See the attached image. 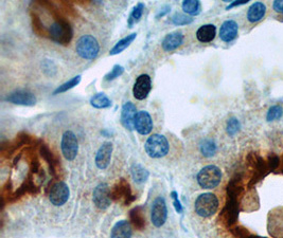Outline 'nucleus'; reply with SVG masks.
<instances>
[{
	"instance_id": "obj_26",
	"label": "nucleus",
	"mask_w": 283,
	"mask_h": 238,
	"mask_svg": "<svg viewBox=\"0 0 283 238\" xmlns=\"http://www.w3.org/2000/svg\"><path fill=\"white\" fill-rule=\"evenodd\" d=\"M183 10L185 11V13L196 16L201 13L202 11V6L201 3L197 2V0H185L182 5Z\"/></svg>"
},
{
	"instance_id": "obj_37",
	"label": "nucleus",
	"mask_w": 283,
	"mask_h": 238,
	"mask_svg": "<svg viewBox=\"0 0 283 238\" xmlns=\"http://www.w3.org/2000/svg\"><path fill=\"white\" fill-rule=\"evenodd\" d=\"M172 197L174 198V204H175V209L178 213H182L183 211V208H182V204L180 202V200H178L177 198V193L176 192H172Z\"/></svg>"
},
{
	"instance_id": "obj_21",
	"label": "nucleus",
	"mask_w": 283,
	"mask_h": 238,
	"mask_svg": "<svg viewBox=\"0 0 283 238\" xmlns=\"http://www.w3.org/2000/svg\"><path fill=\"white\" fill-rule=\"evenodd\" d=\"M215 35L216 27L211 24L204 25L196 31V38L201 42H210L215 38Z\"/></svg>"
},
{
	"instance_id": "obj_30",
	"label": "nucleus",
	"mask_w": 283,
	"mask_h": 238,
	"mask_svg": "<svg viewBox=\"0 0 283 238\" xmlns=\"http://www.w3.org/2000/svg\"><path fill=\"white\" fill-rule=\"evenodd\" d=\"M216 151V145L210 139H206L201 144V153L205 157H212Z\"/></svg>"
},
{
	"instance_id": "obj_10",
	"label": "nucleus",
	"mask_w": 283,
	"mask_h": 238,
	"mask_svg": "<svg viewBox=\"0 0 283 238\" xmlns=\"http://www.w3.org/2000/svg\"><path fill=\"white\" fill-rule=\"evenodd\" d=\"M167 217V209H166V203L163 197L156 198L153 202L152 207V214H151V219L152 223L156 226V228H160L162 226Z\"/></svg>"
},
{
	"instance_id": "obj_2",
	"label": "nucleus",
	"mask_w": 283,
	"mask_h": 238,
	"mask_svg": "<svg viewBox=\"0 0 283 238\" xmlns=\"http://www.w3.org/2000/svg\"><path fill=\"white\" fill-rule=\"evenodd\" d=\"M195 212L201 217H210L218 209V200L212 193H205L200 195L195 200Z\"/></svg>"
},
{
	"instance_id": "obj_36",
	"label": "nucleus",
	"mask_w": 283,
	"mask_h": 238,
	"mask_svg": "<svg viewBox=\"0 0 283 238\" xmlns=\"http://www.w3.org/2000/svg\"><path fill=\"white\" fill-rule=\"evenodd\" d=\"M272 9H274L277 13L283 14V0H277L272 4Z\"/></svg>"
},
{
	"instance_id": "obj_16",
	"label": "nucleus",
	"mask_w": 283,
	"mask_h": 238,
	"mask_svg": "<svg viewBox=\"0 0 283 238\" xmlns=\"http://www.w3.org/2000/svg\"><path fill=\"white\" fill-rule=\"evenodd\" d=\"M239 25L235 20H226L219 29V37L225 42H230L237 38Z\"/></svg>"
},
{
	"instance_id": "obj_24",
	"label": "nucleus",
	"mask_w": 283,
	"mask_h": 238,
	"mask_svg": "<svg viewBox=\"0 0 283 238\" xmlns=\"http://www.w3.org/2000/svg\"><path fill=\"white\" fill-rule=\"evenodd\" d=\"M90 105L97 109H104L111 106V101L108 99L107 95L103 92L94 94L90 99Z\"/></svg>"
},
{
	"instance_id": "obj_38",
	"label": "nucleus",
	"mask_w": 283,
	"mask_h": 238,
	"mask_svg": "<svg viewBox=\"0 0 283 238\" xmlns=\"http://www.w3.org/2000/svg\"><path fill=\"white\" fill-rule=\"evenodd\" d=\"M170 10H171V8H170L169 6H165V7L162 9V11H160V12H159L158 14H157L156 18H160V17L164 16L166 13H169V12H170Z\"/></svg>"
},
{
	"instance_id": "obj_22",
	"label": "nucleus",
	"mask_w": 283,
	"mask_h": 238,
	"mask_svg": "<svg viewBox=\"0 0 283 238\" xmlns=\"http://www.w3.org/2000/svg\"><path fill=\"white\" fill-rule=\"evenodd\" d=\"M136 37H137V33H132V34L128 35L127 37H124L121 40H119L117 44L114 46V48L109 51V55H117V54H120L121 52H123L125 49L131 46V44L136 39Z\"/></svg>"
},
{
	"instance_id": "obj_17",
	"label": "nucleus",
	"mask_w": 283,
	"mask_h": 238,
	"mask_svg": "<svg viewBox=\"0 0 283 238\" xmlns=\"http://www.w3.org/2000/svg\"><path fill=\"white\" fill-rule=\"evenodd\" d=\"M184 42V35L182 32L180 31H175L172 32V33L167 34L162 42H161V47L164 51L166 52H171L173 50H176L177 48H180Z\"/></svg>"
},
{
	"instance_id": "obj_27",
	"label": "nucleus",
	"mask_w": 283,
	"mask_h": 238,
	"mask_svg": "<svg viewBox=\"0 0 283 238\" xmlns=\"http://www.w3.org/2000/svg\"><path fill=\"white\" fill-rule=\"evenodd\" d=\"M143 10H144V5L142 3H139V4H137V6L134 7L132 13L128 19L129 28H133L134 25L139 23L142 17V14H143Z\"/></svg>"
},
{
	"instance_id": "obj_39",
	"label": "nucleus",
	"mask_w": 283,
	"mask_h": 238,
	"mask_svg": "<svg viewBox=\"0 0 283 238\" xmlns=\"http://www.w3.org/2000/svg\"><path fill=\"white\" fill-rule=\"evenodd\" d=\"M245 4H247V0H243V2H235V3H233L232 5H229V6L227 7V10H229V9H232V8H234V7H237V6H241V5H245Z\"/></svg>"
},
{
	"instance_id": "obj_20",
	"label": "nucleus",
	"mask_w": 283,
	"mask_h": 238,
	"mask_svg": "<svg viewBox=\"0 0 283 238\" xmlns=\"http://www.w3.org/2000/svg\"><path fill=\"white\" fill-rule=\"evenodd\" d=\"M130 219L134 228L138 231H143L145 228V216L142 207H136L130 212Z\"/></svg>"
},
{
	"instance_id": "obj_1",
	"label": "nucleus",
	"mask_w": 283,
	"mask_h": 238,
	"mask_svg": "<svg viewBox=\"0 0 283 238\" xmlns=\"http://www.w3.org/2000/svg\"><path fill=\"white\" fill-rule=\"evenodd\" d=\"M43 5L48 7L50 12L55 17L54 23L49 27V38L59 45L68 46L73 37V30L70 23L58 12L53 5L49 3H43Z\"/></svg>"
},
{
	"instance_id": "obj_6",
	"label": "nucleus",
	"mask_w": 283,
	"mask_h": 238,
	"mask_svg": "<svg viewBox=\"0 0 283 238\" xmlns=\"http://www.w3.org/2000/svg\"><path fill=\"white\" fill-rule=\"evenodd\" d=\"M110 197L114 201H122L124 205H130L136 199L130 183L123 178L120 179L110 190Z\"/></svg>"
},
{
	"instance_id": "obj_35",
	"label": "nucleus",
	"mask_w": 283,
	"mask_h": 238,
	"mask_svg": "<svg viewBox=\"0 0 283 238\" xmlns=\"http://www.w3.org/2000/svg\"><path fill=\"white\" fill-rule=\"evenodd\" d=\"M240 131V123L236 117H232L227 123V133L230 136L236 135Z\"/></svg>"
},
{
	"instance_id": "obj_40",
	"label": "nucleus",
	"mask_w": 283,
	"mask_h": 238,
	"mask_svg": "<svg viewBox=\"0 0 283 238\" xmlns=\"http://www.w3.org/2000/svg\"><path fill=\"white\" fill-rule=\"evenodd\" d=\"M246 238H261V237H258V236H254V235H248Z\"/></svg>"
},
{
	"instance_id": "obj_5",
	"label": "nucleus",
	"mask_w": 283,
	"mask_h": 238,
	"mask_svg": "<svg viewBox=\"0 0 283 238\" xmlns=\"http://www.w3.org/2000/svg\"><path fill=\"white\" fill-rule=\"evenodd\" d=\"M222 180V171L215 165L205 166L197 175V182L201 188L211 190L216 188Z\"/></svg>"
},
{
	"instance_id": "obj_15",
	"label": "nucleus",
	"mask_w": 283,
	"mask_h": 238,
	"mask_svg": "<svg viewBox=\"0 0 283 238\" xmlns=\"http://www.w3.org/2000/svg\"><path fill=\"white\" fill-rule=\"evenodd\" d=\"M112 154V143L104 142L99 148L96 156V165L100 169H105L108 167Z\"/></svg>"
},
{
	"instance_id": "obj_19",
	"label": "nucleus",
	"mask_w": 283,
	"mask_h": 238,
	"mask_svg": "<svg viewBox=\"0 0 283 238\" xmlns=\"http://www.w3.org/2000/svg\"><path fill=\"white\" fill-rule=\"evenodd\" d=\"M266 13V6L263 3H255L251 5L247 11V19L250 23H258L264 17Z\"/></svg>"
},
{
	"instance_id": "obj_28",
	"label": "nucleus",
	"mask_w": 283,
	"mask_h": 238,
	"mask_svg": "<svg viewBox=\"0 0 283 238\" xmlns=\"http://www.w3.org/2000/svg\"><path fill=\"white\" fill-rule=\"evenodd\" d=\"M81 80H82L81 75H77V77L72 78L68 82L62 84L61 86H59V87L53 91V95H56V94H60V93H64V92H66V91H68V90H70L72 88H75L76 86H78L80 84Z\"/></svg>"
},
{
	"instance_id": "obj_34",
	"label": "nucleus",
	"mask_w": 283,
	"mask_h": 238,
	"mask_svg": "<svg viewBox=\"0 0 283 238\" xmlns=\"http://www.w3.org/2000/svg\"><path fill=\"white\" fill-rule=\"evenodd\" d=\"M43 71L48 77H53L56 73V67L54 63L50 60H45L43 63Z\"/></svg>"
},
{
	"instance_id": "obj_12",
	"label": "nucleus",
	"mask_w": 283,
	"mask_h": 238,
	"mask_svg": "<svg viewBox=\"0 0 283 238\" xmlns=\"http://www.w3.org/2000/svg\"><path fill=\"white\" fill-rule=\"evenodd\" d=\"M6 101L9 103L15 104V105L34 106L36 104V97L32 92H30L29 90L18 89V90H15L10 93L6 97Z\"/></svg>"
},
{
	"instance_id": "obj_25",
	"label": "nucleus",
	"mask_w": 283,
	"mask_h": 238,
	"mask_svg": "<svg viewBox=\"0 0 283 238\" xmlns=\"http://www.w3.org/2000/svg\"><path fill=\"white\" fill-rule=\"evenodd\" d=\"M131 172H132V177H133L134 181L137 183H144L146 180H148V178L150 176L149 170H146L142 165H140L138 163H136L132 166Z\"/></svg>"
},
{
	"instance_id": "obj_14",
	"label": "nucleus",
	"mask_w": 283,
	"mask_h": 238,
	"mask_svg": "<svg viewBox=\"0 0 283 238\" xmlns=\"http://www.w3.org/2000/svg\"><path fill=\"white\" fill-rule=\"evenodd\" d=\"M136 111H137V108L132 102H127L122 106L121 124L128 131H133L135 128V117L137 114Z\"/></svg>"
},
{
	"instance_id": "obj_23",
	"label": "nucleus",
	"mask_w": 283,
	"mask_h": 238,
	"mask_svg": "<svg viewBox=\"0 0 283 238\" xmlns=\"http://www.w3.org/2000/svg\"><path fill=\"white\" fill-rule=\"evenodd\" d=\"M31 20H32V28L35 34L40 37H49V29L44 26L40 17L35 12H31Z\"/></svg>"
},
{
	"instance_id": "obj_3",
	"label": "nucleus",
	"mask_w": 283,
	"mask_h": 238,
	"mask_svg": "<svg viewBox=\"0 0 283 238\" xmlns=\"http://www.w3.org/2000/svg\"><path fill=\"white\" fill-rule=\"evenodd\" d=\"M146 154H148L151 158L154 159H159L169 153V142L164 136L161 135H152L146 140L145 145H144Z\"/></svg>"
},
{
	"instance_id": "obj_33",
	"label": "nucleus",
	"mask_w": 283,
	"mask_h": 238,
	"mask_svg": "<svg viewBox=\"0 0 283 238\" xmlns=\"http://www.w3.org/2000/svg\"><path fill=\"white\" fill-rule=\"evenodd\" d=\"M123 73H124V68L122 66H120V65H115L112 69L105 75V77H104V81H106V82L114 81L117 78L121 77Z\"/></svg>"
},
{
	"instance_id": "obj_7",
	"label": "nucleus",
	"mask_w": 283,
	"mask_h": 238,
	"mask_svg": "<svg viewBox=\"0 0 283 238\" xmlns=\"http://www.w3.org/2000/svg\"><path fill=\"white\" fill-rule=\"evenodd\" d=\"M61 148H62V154L65 157L66 160L68 161L75 160L79 151V143L76 135L70 131L65 132L62 137Z\"/></svg>"
},
{
	"instance_id": "obj_32",
	"label": "nucleus",
	"mask_w": 283,
	"mask_h": 238,
	"mask_svg": "<svg viewBox=\"0 0 283 238\" xmlns=\"http://www.w3.org/2000/svg\"><path fill=\"white\" fill-rule=\"evenodd\" d=\"M283 114V109H282V107L278 106V105H275V106H271L268 111H267V114H266V120L268 122H271V121H276V120H279V118L282 116Z\"/></svg>"
},
{
	"instance_id": "obj_11",
	"label": "nucleus",
	"mask_w": 283,
	"mask_h": 238,
	"mask_svg": "<svg viewBox=\"0 0 283 238\" xmlns=\"http://www.w3.org/2000/svg\"><path fill=\"white\" fill-rule=\"evenodd\" d=\"M152 90V80L149 74H141L136 80L134 87H133V94L136 100L142 101L148 97Z\"/></svg>"
},
{
	"instance_id": "obj_4",
	"label": "nucleus",
	"mask_w": 283,
	"mask_h": 238,
	"mask_svg": "<svg viewBox=\"0 0 283 238\" xmlns=\"http://www.w3.org/2000/svg\"><path fill=\"white\" fill-rule=\"evenodd\" d=\"M76 51L78 55L84 60H94L100 51L99 42L91 35H83L77 41Z\"/></svg>"
},
{
	"instance_id": "obj_31",
	"label": "nucleus",
	"mask_w": 283,
	"mask_h": 238,
	"mask_svg": "<svg viewBox=\"0 0 283 238\" xmlns=\"http://www.w3.org/2000/svg\"><path fill=\"white\" fill-rule=\"evenodd\" d=\"M172 23L175 26H187L193 23V18L189 15L182 14V13H176L172 17Z\"/></svg>"
},
{
	"instance_id": "obj_18",
	"label": "nucleus",
	"mask_w": 283,
	"mask_h": 238,
	"mask_svg": "<svg viewBox=\"0 0 283 238\" xmlns=\"http://www.w3.org/2000/svg\"><path fill=\"white\" fill-rule=\"evenodd\" d=\"M132 235V225L127 220L118 221L112 226L110 232V238H131Z\"/></svg>"
},
{
	"instance_id": "obj_29",
	"label": "nucleus",
	"mask_w": 283,
	"mask_h": 238,
	"mask_svg": "<svg viewBox=\"0 0 283 238\" xmlns=\"http://www.w3.org/2000/svg\"><path fill=\"white\" fill-rule=\"evenodd\" d=\"M39 153H40L41 157H43L44 160L49 164L50 169H52V174H53V172H54V165L56 163V160L53 157V155H52L51 150L49 149V147L47 145H41L40 149H39Z\"/></svg>"
},
{
	"instance_id": "obj_13",
	"label": "nucleus",
	"mask_w": 283,
	"mask_h": 238,
	"mask_svg": "<svg viewBox=\"0 0 283 238\" xmlns=\"http://www.w3.org/2000/svg\"><path fill=\"white\" fill-rule=\"evenodd\" d=\"M135 129L140 135L146 136L149 135L153 129V120L152 116L148 111H138L135 117Z\"/></svg>"
},
{
	"instance_id": "obj_9",
	"label": "nucleus",
	"mask_w": 283,
	"mask_h": 238,
	"mask_svg": "<svg viewBox=\"0 0 283 238\" xmlns=\"http://www.w3.org/2000/svg\"><path fill=\"white\" fill-rule=\"evenodd\" d=\"M93 203L100 210H106L111 204L110 189L106 183H100L93 191Z\"/></svg>"
},
{
	"instance_id": "obj_8",
	"label": "nucleus",
	"mask_w": 283,
	"mask_h": 238,
	"mask_svg": "<svg viewBox=\"0 0 283 238\" xmlns=\"http://www.w3.org/2000/svg\"><path fill=\"white\" fill-rule=\"evenodd\" d=\"M70 196V190L65 182H56L55 185L52 186L49 193L50 202L55 205V207H62L64 205Z\"/></svg>"
}]
</instances>
